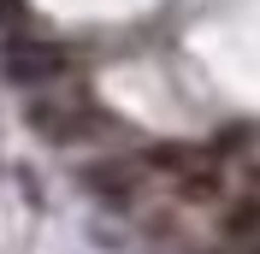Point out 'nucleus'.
I'll use <instances>...</instances> for the list:
<instances>
[{
    "label": "nucleus",
    "instance_id": "1",
    "mask_svg": "<svg viewBox=\"0 0 260 254\" xmlns=\"http://www.w3.org/2000/svg\"><path fill=\"white\" fill-rule=\"evenodd\" d=\"M59 71H65V53H59V48H42V42H30V48H12V53H6V77H12V83L59 77Z\"/></svg>",
    "mask_w": 260,
    "mask_h": 254
},
{
    "label": "nucleus",
    "instance_id": "2",
    "mask_svg": "<svg viewBox=\"0 0 260 254\" xmlns=\"http://www.w3.org/2000/svg\"><path fill=\"white\" fill-rule=\"evenodd\" d=\"M225 231H231V237H254V231H260V195H243V201L231 207Z\"/></svg>",
    "mask_w": 260,
    "mask_h": 254
}]
</instances>
